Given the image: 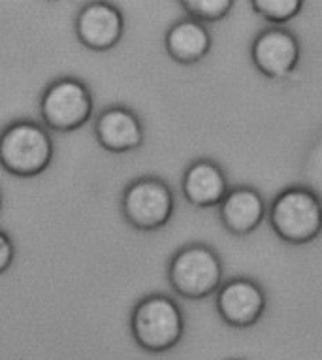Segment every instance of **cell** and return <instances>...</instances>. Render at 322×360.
<instances>
[{
  "label": "cell",
  "instance_id": "1",
  "mask_svg": "<svg viewBox=\"0 0 322 360\" xmlns=\"http://www.w3.org/2000/svg\"><path fill=\"white\" fill-rule=\"evenodd\" d=\"M55 143L41 124L18 119L0 132V168L15 177H36L51 166Z\"/></svg>",
  "mask_w": 322,
  "mask_h": 360
},
{
  "label": "cell",
  "instance_id": "2",
  "mask_svg": "<svg viewBox=\"0 0 322 360\" xmlns=\"http://www.w3.org/2000/svg\"><path fill=\"white\" fill-rule=\"evenodd\" d=\"M134 342L147 353H166L183 340L185 317L179 304L166 295L141 298L130 315Z\"/></svg>",
  "mask_w": 322,
  "mask_h": 360
},
{
  "label": "cell",
  "instance_id": "3",
  "mask_svg": "<svg viewBox=\"0 0 322 360\" xmlns=\"http://www.w3.org/2000/svg\"><path fill=\"white\" fill-rule=\"evenodd\" d=\"M223 260L205 243H188L168 262V281L187 300H204L215 295L223 283Z\"/></svg>",
  "mask_w": 322,
  "mask_h": 360
},
{
  "label": "cell",
  "instance_id": "4",
  "mask_svg": "<svg viewBox=\"0 0 322 360\" xmlns=\"http://www.w3.org/2000/svg\"><path fill=\"white\" fill-rule=\"evenodd\" d=\"M271 231L290 245L313 242L322 224L318 195L307 187H288L276 196L270 206Z\"/></svg>",
  "mask_w": 322,
  "mask_h": 360
},
{
  "label": "cell",
  "instance_id": "5",
  "mask_svg": "<svg viewBox=\"0 0 322 360\" xmlns=\"http://www.w3.org/2000/svg\"><path fill=\"white\" fill-rule=\"evenodd\" d=\"M121 213L136 231H160L176 213V198L165 179L157 176L138 177L124 187Z\"/></svg>",
  "mask_w": 322,
  "mask_h": 360
},
{
  "label": "cell",
  "instance_id": "6",
  "mask_svg": "<svg viewBox=\"0 0 322 360\" xmlns=\"http://www.w3.org/2000/svg\"><path fill=\"white\" fill-rule=\"evenodd\" d=\"M93 93L85 82L66 76L46 87L40 98V117L55 132H74L93 117Z\"/></svg>",
  "mask_w": 322,
  "mask_h": 360
},
{
  "label": "cell",
  "instance_id": "7",
  "mask_svg": "<svg viewBox=\"0 0 322 360\" xmlns=\"http://www.w3.org/2000/svg\"><path fill=\"white\" fill-rule=\"evenodd\" d=\"M219 317L232 328H249L262 319L266 311V292L257 281L234 278L221 283L217 289Z\"/></svg>",
  "mask_w": 322,
  "mask_h": 360
},
{
  "label": "cell",
  "instance_id": "8",
  "mask_svg": "<svg viewBox=\"0 0 322 360\" xmlns=\"http://www.w3.org/2000/svg\"><path fill=\"white\" fill-rule=\"evenodd\" d=\"M251 60L262 76L285 79L300 63L298 38L283 27L262 30L251 44Z\"/></svg>",
  "mask_w": 322,
  "mask_h": 360
},
{
  "label": "cell",
  "instance_id": "9",
  "mask_svg": "<svg viewBox=\"0 0 322 360\" xmlns=\"http://www.w3.org/2000/svg\"><path fill=\"white\" fill-rule=\"evenodd\" d=\"M74 30L83 48L108 51L123 38L124 15L112 2H87L77 12Z\"/></svg>",
  "mask_w": 322,
  "mask_h": 360
},
{
  "label": "cell",
  "instance_id": "10",
  "mask_svg": "<svg viewBox=\"0 0 322 360\" xmlns=\"http://www.w3.org/2000/svg\"><path fill=\"white\" fill-rule=\"evenodd\" d=\"M94 136L108 153H132L143 146L146 129L141 119L127 106H112L94 121Z\"/></svg>",
  "mask_w": 322,
  "mask_h": 360
},
{
  "label": "cell",
  "instance_id": "11",
  "mask_svg": "<svg viewBox=\"0 0 322 360\" xmlns=\"http://www.w3.org/2000/svg\"><path fill=\"white\" fill-rule=\"evenodd\" d=\"M183 196L194 207H217L230 191L228 177L219 162L198 159L187 166L181 181Z\"/></svg>",
  "mask_w": 322,
  "mask_h": 360
},
{
  "label": "cell",
  "instance_id": "12",
  "mask_svg": "<svg viewBox=\"0 0 322 360\" xmlns=\"http://www.w3.org/2000/svg\"><path fill=\"white\" fill-rule=\"evenodd\" d=\"M217 207L221 224L234 236L251 234L266 217V204L262 195L247 185L230 189Z\"/></svg>",
  "mask_w": 322,
  "mask_h": 360
},
{
  "label": "cell",
  "instance_id": "13",
  "mask_svg": "<svg viewBox=\"0 0 322 360\" xmlns=\"http://www.w3.org/2000/svg\"><path fill=\"white\" fill-rule=\"evenodd\" d=\"M213 44L211 32L205 25L194 19H181L168 29L165 36L166 53L179 65H196L207 57Z\"/></svg>",
  "mask_w": 322,
  "mask_h": 360
},
{
  "label": "cell",
  "instance_id": "14",
  "mask_svg": "<svg viewBox=\"0 0 322 360\" xmlns=\"http://www.w3.org/2000/svg\"><path fill=\"white\" fill-rule=\"evenodd\" d=\"M251 6L258 18H262L273 27H283L302 12L304 2L302 0H252Z\"/></svg>",
  "mask_w": 322,
  "mask_h": 360
},
{
  "label": "cell",
  "instance_id": "15",
  "mask_svg": "<svg viewBox=\"0 0 322 360\" xmlns=\"http://www.w3.org/2000/svg\"><path fill=\"white\" fill-rule=\"evenodd\" d=\"M179 6L188 19H194L198 23H215L221 21L232 12L234 2L232 0H183Z\"/></svg>",
  "mask_w": 322,
  "mask_h": 360
},
{
  "label": "cell",
  "instance_id": "16",
  "mask_svg": "<svg viewBox=\"0 0 322 360\" xmlns=\"http://www.w3.org/2000/svg\"><path fill=\"white\" fill-rule=\"evenodd\" d=\"M13 259H15V245H13L12 238L4 231H0V276L12 268Z\"/></svg>",
  "mask_w": 322,
  "mask_h": 360
},
{
  "label": "cell",
  "instance_id": "17",
  "mask_svg": "<svg viewBox=\"0 0 322 360\" xmlns=\"http://www.w3.org/2000/svg\"><path fill=\"white\" fill-rule=\"evenodd\" d=\"M2 206H4V198H2V191H0V213H2Z\"/></svg>",
  "mask_w": 322,
  "mask_h": 360
}]
</instances>
